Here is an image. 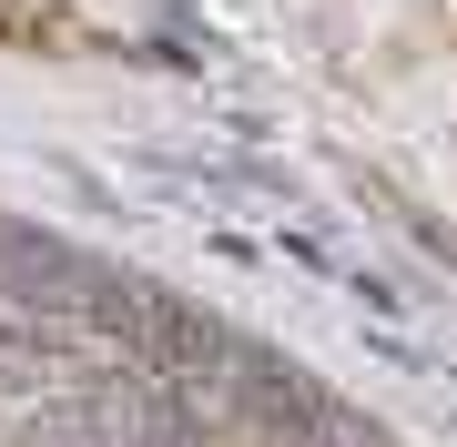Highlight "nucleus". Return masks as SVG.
Returning <instances> with one entry per match:
<instances>
[{"instance_id": "1", "label": "nucleus", "mask_w": 457, "mask_h": 447, "mask_svg": "<svg viewBox=\"0 0 457 447\" xmlns=\"http://www.w3.org/2000/svg\"><path fill=\"white\" fill-rule=\"evenodd\" d=\"M0 41L11 51H82L92 31L71 21V0H0Z\"/></svg>"}]
</instances>
